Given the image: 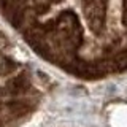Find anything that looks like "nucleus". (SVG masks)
I'll use <instances>...</instances> for the list:
<instances>
[{"label":"nucleus","instance_id":"nucleus-1","mask_svg":"<svg viewBox=\"0 0 127 127\" xmlns=\"http://www.w3.org/2000/svg\"><path fill=\"white\" fill-rule=\"evenodd\" d=\"M45 24L54 49L65 56H75V53L83 45V27L79 26L76 14L65 11Z\"/></svg>","mask_w":127,"mask_h":127},{"label":"nucleus","instance_id":"nucleus-2","mask_svg":"<svg viewBox=\"0 0 127 127\" xmlns=\"http://www.w3.org/2000/svg\"><path fill=\"white\" fill-rule=\"evenodd\" d=\"M79 5H81V11L86 16L91 30L98 35L106 22L108 0H79Z\"/></svg>","mask_w":127,"mask_h":127},{"label":"nucleus","instance_id":"nucleus-3","mask_svg":"<svg viewBox=\"0 0 127 127\" xmlns=\"http://www.w3.org/2000/svg\"><path fill=\"white\" fill-rule=\"evenodd\" d=\"M29 89H30V81L27 78V75L24 73L10 78L5 84V91L10 95H24Z\"/></svg>","mask_w":127,"mask_h":127},{"label":"nucleus","instance_id":"nucleus-4","mask_svg":"<svg viewBox=\"0 0 127 127\" xmlns=\"http://www.w3.org/2000/svg\"><path fill=\"white\" fill-rule=\"evenodd\" d=\"M57 2H61V0H29V10H32L37 14H43V11H46L51 5Z\"/></svg>","mask_w":127,"mask_h":127},{"label":"nucleus","instance_id":"nucleus-5","mask_svg":"<svg viewBox=\"0 0 127 127\" xmlns=\"http://www.w3.org/2000/svg\"><path fill=\"white\" fill-rule=\"evenodd\" d=\"M16 70V62L5 54H0V76L10 75Z\"/></svg>","mask_w":127,"mask_h":127},{"label":"nucleus","instance_id":"nucleus-6","mask_svg":"<svg viewBox=\"0 0 127 127\" xmlns=\"http://www.w3.org/2000/svg\"><path fill=\"white\" fill-rule=\"evenodd\" d=\"M5 43H6V40H5V35H2V33H0V46H3Z\"/></svg>","mask_w":127,"mask_h":127}]
</instances>
